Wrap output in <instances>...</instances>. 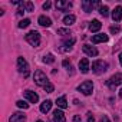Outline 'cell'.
Returning <instances> with one entry per match:
<instances>
[{"instance_id": "cell-1", "label": "cell", "mask_w": 122, "mask_h": 122, "mask_svg": "<svg viewBox=\"0 0 122 122\" xmlns=\"http://www.w3.org/2000/svg\"><path fill=\"white\" fill-rule=\"evenodd\" d=\"M25 39H26V42H27L29 45H32L33 47H37V46L40 45V33L36 32V30L29 32V33L25 36Z\"/></svg>"}, {"instance_id": "cell-2", "label": "cell", "mask_w": 122, "mask_h": 122, "mask_svg": "<svg viewBox=\"0 0 122 122\" xmlns=\"http://www.w3.org/2000/svg\"><path fill=\"white\" fill-rule=\"evenodd\" d=\"M17 69H19V73L23 75V78H27L29 73H30V71H29V65H27V62H26V59L22 57V56L17 57Z\"/></svg>"}, {"instance_id": "cell-3", "label": "cell", "mask_w": 122, "mask_h": 122, "mask_svg": "<svg viewBox=\"0 0 122 122\" xmlns=\"http://www.w3.org/2000/svg\"><path fill=\"white\" fill-rule=\"evenodd\" d=\"M106 69H108V63L103 62V60H95L92 63V72L96 73V75H101V73L106 72Z\"/></svg>"}, {"instance_id": "cell-4", "label": "cell", "mask_w": 122, "mask_h": 122, "mask_svg": "<svg viewBox=\"0 0 122 122\" xmlns=\"http://www.w3.org/2000/svg\"><path fill=\"white\" fill-rule=\"evenodd\" d=\"M35 83H36L37 86H43V88H45L46 83H49L46 75H45L42 71H36V72H35Z\"/></svg>"}, {"instance_id": "cell-5", "label": "cell", "mask_w": 122, "mask_h": 122, "mask_svg": "<svg viewBox=\"0 0 122 122\" xmlns=\"http://www.w3.org/2000/svg\"><path fill=\"white\" fill-rule=\"evenodd\" d=\"M78 91L82 92L83 95H91L92 91H93V83H92L91 81H85V82H82V83L78 86Z\"/></svg>"}, {"instance_id": "cell-6", "label": "cell", "mask_w": 122, "mask_h": 122, "mask_svg": "<svg viewBox=\"0 0 122 122\" xmlns=\"http://www.w3.org/2000/svg\"><path fill=\"white\" fill-rule=\"evenodd\" d=\"M101 7V3L99 2H92V0H83L82 2V7H83V12H86V13H91L92 10H93V7Z\"/></svg>"}, {"instance_id": "cell-7", "label": "cell", "mask_w": 122, "mask_h": 122, "mask_svg": "<svg viewBox=\"0 0 122 122\" xmlns=\"http://www.w3.org/2000/svg\"><path fill=\"white\" fill-rule=\"evenodd\" d=\"M122 83V73H115L108 82H106V85L111 88V89H113L115 86H118V85H121Z\"/></svg>"}, {"instance_id": "cell-8", "label": "cell", "mask_w": 122, "mask_h": 122, "mask_svg": "<svg viewBox=\"0 0 122 122\" xmlns=\"http://www.w3.org/2000/svg\"><path fill=\"white\" fill-rule=\"evenodd\" d=\"M72 7V2H63V0H57L56 2V9L60 12H66Z\"/></svg>"}, {"instance_id": "cell-9", "label": "cell", "mask_w": 122, "mask_h": 122, "mask_svg": "<svg viewBox=\"0 0 122 122\" xmlns=\"http://www.w3.org/2000/svg\"><path fill=\"white\" fill-rule=\"evenodd\" d=\"M53 122H66L65 113L60 111V109H56V111L53 112Z\"/></svg>"}, {"instance_id": "cell-10", "label": "cell", "mask_w": 122, "mask_h": 122, "mask_svg": "<svg viewBox=\"0 0 122 122\" xmlns=\"http://www.w3.org/2000/svg\"><path fill=\"white\" fill-rule=\"evenodd\" d=\"M102 42H108V35L99 33V35H93V36H92V43H93V45L102 43Z\"/></svg>"}, {"instance_id": "cell-11", "label": "cell", "mask_w": 122, "mask_h": 122, "mask_svg": "<svg viewBox=\"0 0 122 122\" xmlns=\"http://www.w3.org/2000/svg\"><path fill=\"white\" fill-rule=\"evenodd\" d=\"M25 98H26L30 103H36V102L39 101L37 93H35V92H32V91H25Z\"/></svg>"}, {"instance_id": "cell-12", "label": "cell", "mask_w": 122, "mask_h": 122, "mask_svg": "<svg viewBox=\"0 0 122 122\" xmlns=\"http://www.w3.org/2000/svg\"><path fill=\"white\" fill-rule=\"evenodd\" d=\"M79 69H81V72L82 73H88L89 72V60L86 59V57H83V59H81V62H79Z\"/></svg>"}, {"instance_id": "cell-13", "label": "cell", "mask_w": 122, "mask_h": 122, "mask_svg": "<svg viewBox=\"0 0 122 122\" xmlns=\"http://www.w3.org/2000/svg\"><path fill=\"white\" fill-rule=\"evenodd\" d=\"M82 50L88 55V56H98V49L93 47V46H89V45H83Z\"/></svg>"}, {"instance_id": "cell-14", "label": "cell", "mask_w": 122, "mask_h": 122, "mask_svg": "<svg viewBox=\"0 0 122 122\" xmlns=\"http://www.w3.org/2000/svg\"><path fill=\"white\" fill-rule=\"evenodd\" d=\"M112 19H113V22H121V19H122V7L121 6H116L112 10Z\"/></svg>"}, {"instance_id": "cell-15", "label": "cell", "mask_w": 122, "mask_h": 122, "mask_svg": "<svg viewBox=\"0 0 122 122\" xmlns=\"http://www.w3.org/2000/svg\"><path fill=\"white\" fill-rule=\"evenodd\" d=\"M9 121H10V122H25V121H26V116H25V113H22V112H15V113L10 116Z\"/></svg>"}, {"instance_id": "cell-16", "label": "cell", "mask_w": 122, "mask_h": 122, "mask_svg": "<svg viewBox=\"0 0 122 122\" xmlns=\"http://www.w3.org/2000/svg\"><path fill=\"white\" fill-rule=\"evenodd\" d=\"M101 27H102V23H101L99 20H96V19L89 23V30H91V32H99Z\"/></svg>"}, {"instance_id": "cell-17", "label": "cell", "mask_w": 122, "mask_h": 122, "mask_svg": "<svg viewBox=\"0 0 122 122\" xmlns=\"http://www.w3.org/2000/svg\"><path fill=\"white\" fill-rule=\"evenodd\" d=\"M56 105H57V108H60V109H66V108H68L66 96H60V98H57V99H56Z\"/></svg>"}, {"instance_id": "cell-18", "label": "cell", "mask_w": 122, "mask_h": 122, "mask_svg": "<svg viewBox=\"0 0 122 122\" xmlns=\"http://www.w3.org/2000/svg\"><path fill=\"white\" fill-rule=\"evenodd\" d=\"M37 22H39V25L43 26V27H49V26H52V20H50L47 16H40Z\"/></svg>"}, {"instance_id": "cell-19", "label": "cell", "mask_w": 122, "mask_h": 122, "mask_svg": "<svg viewBox=\"0 0 122 122\" xmlns=\"http://www.w3.org/2000/svg\"><path fill=\"white\" fill-rule=\"evenodd\" d=\"M50 108H52V101H45V102L40 105V112L47 113V112L50 111Z\"/></svg>"}, {"instance_id": "cell-20", "label": "cell", "mask_w": 122, "mask_h": 122, "mask_svg": "<svg viewBox=\"0 0 122 122\" xmlns=\"http://www.w3.org/2000/svg\"><path fill=\"white\" fill-rule=\"evenodd\" d=\"M22 9L25 10V12H33L35 10V6H33V3L32 2H22Z\"/></svg>"}, {"instance_id": "cell-21", "label": "cell", "mask_w": 122, "mask_h": 122, "mask_svg": "<svg viewBox=\"0 0 122 122\" xmlns=\"http://www.w3.org/2000/svg\"><path fill=\"white\" fill-rule=\"evenodd\" d=\"M75 20H76V17H75L73 15H68V16H65V17H63V25L71 26V25H73V23H75Z\"/></svg>"}, {"instance_id": "cell-22", "label": "cell", "mask_w": 122, "mask_h": 122, "mask_svg": "<svg viewBox=\"0 0 122 122\" xmlns=\"http://www.w3.org/2000/svg\"><path fill=\"white\" fill-rule=\"evenodd\" d=\"M43 62H45V63H53V62H55V56H53L52 53L46 55V56L43 57Z\"/></svg>"}, {"instance_id": "cell-23", "label": "cell", "mask_w": 122, "mask_h": 122, "mask_svg": "<svg viewBox=\"0 0 122 122\" xmlns=\"http://www.w3.org/2000/svg\"><path fill=\"white\" fill-rule=\"evenodd\" d=\"M99 13H101V16L106 17V16L109 15V9H108V6H101V7H99Z\"/></svg>"}, {"instance_id": "cell-24", "label": "cell", "mask_w": 122, "mask_h": 122, "mask_svg": "<svg viewBox=\"0 0 122 122\" xmlns=\"http://www.w3.org/2000/svg\"><path fill=\"white\" fill-rule=\"evenodd\" d=\"M29 25H30V19H23V20H20V22H19V25H17V26H19L20 29H25V27H27Z\"/></svg>"}, {"instance_id": "cell-25", "label": "cell", "mask_w": 122, "mask_h": 122, "mask_svg": "<svg viewBox=\"0 0 122 122\" xmlns=\"http://www.w3.org/2000/svg\"><path fill=\"white\" fill-rule=\"evenodd\" d=\"M16 105H17L20 109H27V108H29V103H26L25 101H17V102H16Z\"/></svg>"}, {"instance_id": "cell-26", "label": "cell", "mask_w": 122, "mask_h": 122, "mask_svg": "<svg viewBox=\"0 0 122 122\" xmlns=\"http://www.w3.org/2000/svg\"><path fill=\"white\" fill-rule=\"evenodd\" d=\"M53 89H55V88H53V85H52V83H50V82H49V83H46V85H45V91H46V92H47V93H52V92H53Z\"/></svg>"}, {"instance_id": "cell-27", "label": "cell", "mask_w": 122, "mask_h": 122, "mask_svg": "<svg viewBox=\"0 0 122 122\" xmlns=\"http://www.w3.org/2000/svg\"><path fill=\"white\" fill-rule=\"evenodd\" d=\"M75 42H76V39H75V37H72L71 40H66V42H65V46H68V47L71 49V47H72V45H75Z\"/></svg>"}, {"instance_id": "cell-28", "label": "cell", "mask_w": 122, "mask_h": 122, "mask_svg": "<svg viewBox=\"0 0 122 122\" xmlns=\"http://www.w3.org/2000/svg\"><path fill=\"white\" fill-rule=\"evenodd\" d=\"M57 33L65 36V35H71V30H68V29H59V30H57Z\"/></svg>"}, {"instance_id": "cell-29", "label": "cell", "mask_w": 122, "mask_h": 122, "mask_svg": "<svg viewBox=\"0 0 122 122\" xmlns=\"http://www.w3.org/2000/svg\"><path fill=\"white\" fill-rule=\"evenodd\" d=\"M119 30H121L119 26H111V33H118Z\"/></svg>"}, {"instance_id": "cell-30", "label": "cell", "mask_w": 122, "mask_h": 122, "mask_svg": "<svg viewBox=\"0 0 122 122\" xmlns=\"http://www.w3.org/2000/svg\"><path fill=\"white\" fill-rule=\"evenodd\" d=\"M50 6H52V3H50V2L43 3V9H45V10H49V9H50Z\"/></svg>"}, {"instance_id": "cell-31", "label": "cell", "mask_w": 122, "mask_h": 122, "mask_svg": "<svg viewBox=\"0 0 122 122\" xmlns=\"http://www.w3.org/2000/svg\"><path fill=\"white\" fill-rule=\"evenodd\" d=\"M63 66H65V68H72V65H71V62H69L68 59L63 60Z\"/></svg>"}, {"instance_id": "cell-32", "label": "cell", "mask_w": 122, "mask_h": 122, "mask_svg": "<svg viewBox=\"0 0 122 122\" xmlns=\"http://www.w3.org/2000/svg\"><path fill=\"white\" fill-rule=\"evenodd\" d=\"M99 122H111V121H109V118H108V116H102Z\"/></svg>"}, {"instance_id": "cell-33", "label": "cell", "mask_w": 122, "mask_h": 122, "mask_svg": "<svg viewBox=\"0 0 122 122\" xmlns=\"http://www.w3.org/2000/svg\"><path fill=\"white\" fill-rule=\"evenodd\" d=\"M95 121V118L92 116V113H89V116H88V122H93Z\"/></svg>"}, {"instance_id": "cell-34", "label": "cell", "mask_w": 122, "mask_h": 122, "mask_svg": "<svg viewBox=\"0 0 122 122\" xmlns=\"http://www.w3.org/2000/svg\"><path fill=\"white\" fill-rule=\"evenodd\" d=\"M23 13H25V10H23V9H19V12H17V15H19V16H22Z\"/></svg>"}, {"instance_id": "cell-35", "label": "cell", "mask_w": 122, "mask_h": 122, "mask_svg": "<svg viewBox=\"0 0 122 122\" xmlns=\"http://www.w3.org/2000/svg\"><path fill=\"white\" fill-rule=\"evenodd\" d=\"M73 121H75V122H79V121H81V116H78V115H76V116L73 118Z\"/></svg>"}, {"instance_id": "cell-36", "label": "cell", "mask_w": 122, "mask_h": 122, "mask_svg": "<svg viewBox=\"0 0 122 122\" xmlns=\"http://www.w3.org/2000/svg\"><path fill=\"white\" fill-rule=\"evenodd\" d=\"M119 62H121V65H122V53L119 55Z\"/></svg>"}, {"instance_id": "cell-37", "label": "cell", "mask_w": 122, "mask_h": 122, "mask_svg": "<svg viewBox=\"0 0 122 122\" xmlns=\"http://www.w3.org/2000/svg\"><path fill=\"white\" fill-rule=\"evenodd\" d=\"M119 96H121V98H122V89H121V91H119Z\"/></svg>"}, {"instance_id": "cell-38", "label": "cell", "mask_w": 122, "mask_h": 122, "mask_svg": "<svg viewBox=\"0 0 122 122\" xmlns=\"http://www.w3.org/2000/svg\"><path fill=\"white\" fill-rule=\"evenodd\" d=\"M37 122H43V121H37Z\"/></svg>"}]
</instances>
